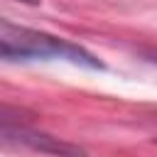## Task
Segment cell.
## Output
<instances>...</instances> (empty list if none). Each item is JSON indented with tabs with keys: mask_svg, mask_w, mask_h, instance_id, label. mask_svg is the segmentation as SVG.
<instances>
[{
	"mask_svg": "<svg viewBox=\"0 0 157 157\" xmlns=\"http://www.w3.org/2000/svg\"><path fill=\"white\" fill-rule=\"evenodd\" d=\"M15 32V42L20 47H25L32 59H66L71 64H81V66H88V69H103V64L91 54L86 52L83 47L69 42V39H61V37H52V34H44V32H37V29H17L12 27Z\"/></svg>",
	"mask_w": 157,
	"mask_h": 157,
	"instance_id": "6da1fadb",
	"label": "cell"
},
{
	"mask_svg": "<svg viewBox=\"0 0 157 157\" xmlns=\"http://www.w3.org/2000/svg\"><path fill=\"white\" fill-rule=\"evenodd\" d=\"M0 145L34 150L42 155H54V157H86V150L74 142H66L61 137H54L49 132H42L20 123H10L5 118H0Z\"/></svg>",
	"mask_w": 157,
	"mask_h": 157,
	"instance_id": "7a4b0ae2",
	"label": "cell"
},
{
	"mask_svg": "<svg viewBox=\"0 0 157 157\" xmlns=\"http://www.w3.org/2000/svg\"><path fill=\"white\" fill-rule=\"evenodd\" d=\"M0 59H7V61H27V59H32V54L25 47H20L15 39L0 37Z\"/></svg>",
	"mask_w": 157,
	"mask_h": 157,
	"instance_id": "3957f363",
	"label": "cell"
},
{
	"mask_svg": "<svg viewBox=\"0 0 157 157\" xmlns=\"http://www.w3.org/2000/svg\"><path fill=\"white\" fill-rule=\"evenodd\" d=\"M142 54H145L150 61H155V64H157V49H147V52H142Z\"/></svg>",
	"mask_w": 157,
	"mask_h": 157,
	"instance_id": "277c9868",
	"label": "cell"
},
{
	"mask_svg": "<svg viewBox=\"0 0 157 157\" xmlns=\"http://www.w3.org/2000/svg\"><path fill=\"white\" fill-rule=\"evenodd\" d=\"M25 2H39V0H25Z\"/></svg>",
	"mask_w": 157,
	"mask_h": 157,
	"instance_id": "5b68a950",
	"label": "cell"
},
{
	"mask_svg": "<svg viewBox=\"0 0 157 157\" xmlns=\"http://www.w3.org/2000/svg\"><path fill=\"white\" fill-rule=\"evenodd\" d=\"M155 142H157V137H155Z\"/></svg>",
	"mask_w": 157,
	"mask_h": 157,
	"instance_id": "8992f818",
	"label": "cell"
}]
</instances>
